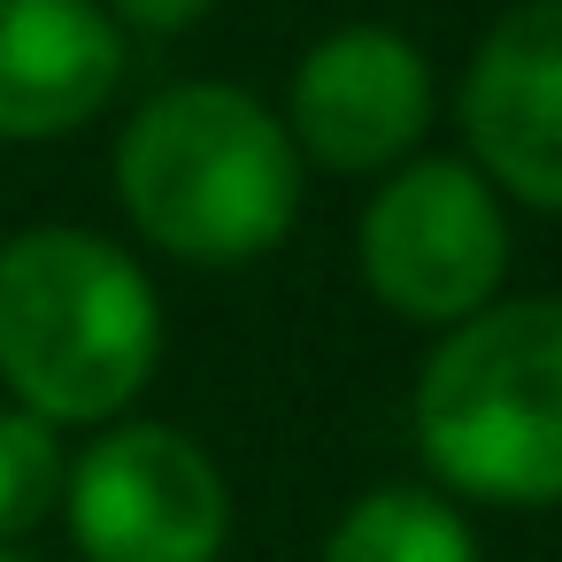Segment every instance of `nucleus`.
Returning <instances> with one entry per match:
<instances>
[{
  "label": "nucleus",
  "instance_id": "obj_6",
  "mask_svg": "<svg viewBox=\"0 0 562 562\" xmlns=\"http://www.w3.org/2000/svg\"><path fill=\"white\" fill-rule=\"evenodd\" d=\"M439 63L401 24H331L301 47L285 78V132L308 162V178H385L439 132Z\"/></svg>",
  "mask_w": 562,
  "mask_h": 562
},
{
  "label": "nucleus",
  "instance_id": "obj_4",
  "mask_svg": "<svg viewBox=\"0 0 562 562\" xmlns=\"http://www.w3.org/2000/svg\"><path fill=\"white\" fill-rule=\"evenodd\" d=\"M516 270V209L462 162V155H408L401 170L370 178L355 216V278L362 293L408 324L447 331L508 293Z\"/></svg>",
  "mask_w": 562,
  "mask_h": 562
},
{
  "label": "nucleus",
  "instance_id": "obj_11",
  "mask_svg": "<svg viewBox=\"0 0 562 562\" xmlns=\"http://www.w3.org/2000/svg\"><path fill=\"white\" fill-rule=\"evenodd\" d=\"M101 9L124 24V32H147V40H178L193 24H209L224 0H101Z\"/></svg>",
  "mask_w": 562,
  "mask_h": 562
},
{
  "label": "nucleus",
  "instance_id": "obj_2",
  "mask_svg": "<svg viewBox=\"0 0 562 562\" xmlns=\"http://www.w3.org/2000/svg\"><path fill=\"white\" fill-rule=\"evenodd\" d=\"M170 316L155 270L93 224H24L0 239V401L55 431L132 416L162 370Z\"/></svg>",
  "mask_w": 562,
  "mask_h": 562
},
{
  "label": "nucleus",
  "instance_id": "obj_1",
  "mask_svg": "<svg viewBox=\"0 0 562 562\" xmlns=\"http://www.w3.org/2000/svg\"><path fill=\"white\" fill-rule=\"evenodd\" d=\"M109 193L147 255L178 270H255L293 239L308 209V162L278 101L255 86L178 78L116 124Z\"/></svg>",
  "mask_w": 562,
  "mask_h": 562
},
{
  "label": "nucleus",
  "instance_id": "obj_8",
  "mask_svg": "<svg viewBox=\"0 0 562 562\" xmlns=\"http://www.w3.org/2000/svg\"><path fill=\"white\" fill-rule=\"evenodd\" d=\"M132 70V32L101 0H0V147L93 132Z\"/></svg>",
  "mask_w": 562,
  "mask_h": 562
},
{
  "label": "nucleus",
  "instance_id": "obj_3",
  "mask_svg": "<svg viewBox=\"0 0 562 562\" xmlns=\"http://www.w3.org/2000/svg\"><path fill=\"white\" fill-rule=\"evenodd\" d=\"M424 485L462 508H562V293H501L431 331L408 385Z\"/></svg>",
  "mask_w": 562,
  "mask_h": 562
},
{
  "label": "nucleus",
  "instance_id": "obj_5",
  "mask_svg": "<svg viewBox=\"0 0 562 562\" xmlns=\"http://www.w3.org/2000/svg\"><path fill=\"white\" fill-rule=\"evenodd\" d=\"M78 562H224L232 547V477L170 416H116L78 431L63 508Z\"/></svg>",
  "mask_w": 562,
  "mask_h": 562
},
{
  "label": "nucleus",
  "instance_id": "obj_10",
  "mask_svg": "<svg viewBox=\"0 0 562 562\" xmlns=\"http://www.w3.org/2000/svg\"><path fill=\"white\" fill-rule=\"evenodd\" d=\"M63 477H70V431L0 401V547H24L40 524H55Z\"/></svg>",
  "mask_w": 562,
  "mask_h": 562
},
{
  "label": "nucleus",
  "instance_id": "obj_7",
  "mask_svg": "<svg viewBox=\"0 0 562 562\" xmlns=\"http://www.w3.org/2000/svg\"><path fill=\"white\" fill-rule=\"evenodd\" d=\"M462 162L531 216H562V0H508L454 78Z\"/></svg>",
  "mask_w": 562,
  "mask_h": 562
},
{
  "label": "nucleus",
  "instance_id": "obj_9",
  "mask_svg": "<svg viewBox=\"0 0 562 562\" xmlns=\"http://www.w3.org/2000/svg\"><path fill=\"white\" fill-rule=\"evenodd\" d=\"M316 562H485V547L462 501H447L424 477H385L331 516Z\"/></svg>",
  "mask_w": 562,
  "mask_h": 562
},
{
  "label": "nucleus",
  "instance_id": "obj_12",
  "mask_svg": "<svg viewBox=\"0 0 562 562\" xmlns=\"http://www.w3.org/2000/svg\"><path fill=\"white\" fill-rule=\"evenodd\" d=\"M0 562H40V554H24V547H0Z\"/></svg>",
  "mask_w": 562,
  "mask_h": 562
}]
</instances>
